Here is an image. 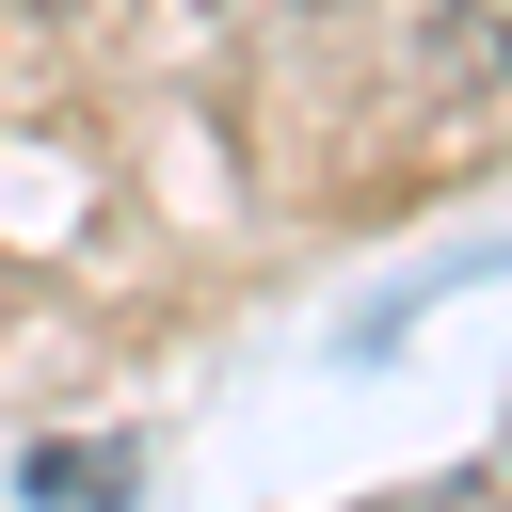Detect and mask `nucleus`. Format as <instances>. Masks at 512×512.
Instances as JSON below:
<instances>
[{
    "mask_svg": "<svg viewBox=\"0 0 512 512\" xmlns=\"http://www.w3.org/2000/svg\"><path fill=\"white\" fill-rule=\"evenodd\" d=\"M464 48H480V80L512 96V0H464Z\"/></svg>",
    "mask_w": 512,
    "mask_h": 512,
    "instance_id": "obj_1",
    "label": "nucleus"
}]
</instances>
